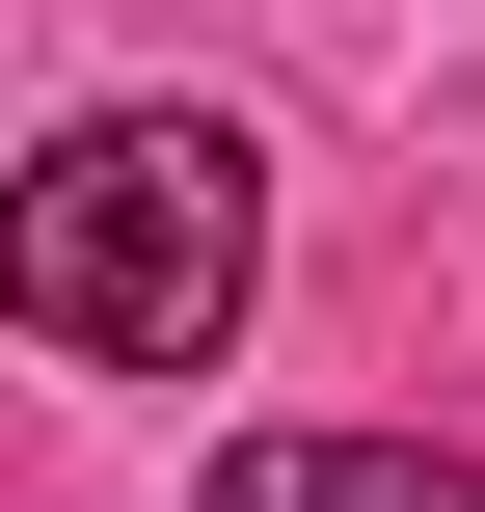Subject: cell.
I'll return each mask as SVG.
<instances>
[{
  "mask_svg": "<svg viewBox=\"0 0 485 512\" xmlns=\"http://www.w3.org/2000/svg\"><path fill=\"white\" fill-rule=\"evenodd\" d=\"M243 270H270V189H243L216 108H81L27 162V216H0V297L54 351H108V378H189L243 324Z\"/></svg>",
  "mask_w": 485,
  "mask_h": 512,
  "instance_id": "obj_1",
  "label": "cell"
},
{
  "mask_svg": "<svg viewBox=\"0 0 485 512\" xmlns=\"http://www.w3.org/2000/svg\"><path fill=\"white\" fill-rule=\"evenodd\" d=\"M216 512H485V459H405V432H243Z\"/></svg>",
  "mask_w": 485,
  "mask_h": 512,
  "instance_id": "obj_2",
  "label": "cell"
}]
</instances>
